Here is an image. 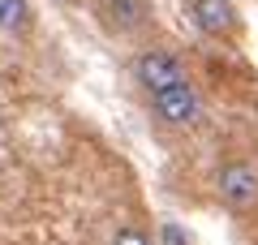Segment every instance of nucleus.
Masks as SVG:
<instances>
[{
  "label": "nucleus",
  "instance_id": "1",
  "mask_svg": "<svg viewBox=\"0 0 258 245\" xmlns=\"http://www.w3.org/2000/svg\"><path fill=\"white\" fill-rule=\"evenodd\" d=\"M147 116L164 134H194L207 120V95L194 78H185L176 86H164V91L147 95Z\"/></svg>",
  "mask_w": 258,
  "mask_h": 245
},
{
  "label": "nucleus",
  "instance_id": "2",
  "mask_svg": "<svg viewBox=\"0 0 258 245\" xmlns=\"http://www.w3.org/2000/svg\"><path fill=\"white\" fill-rule=\"evenodd\" d=\"M185 78H194L189 60H185V52L172 47V43L147 39V43H138L134 56H129V82H134L142 95H155V91L176 86V82H185Z\"/></svg>",
  "mask_w": 258,
  "mask_h": 245
},
{
  "label": "nucleus",
  "instance_id": "3",
  "mask_svg": "<svg viewBox=\"0 0 258 245\" xmlns=\"http://www.w3.org/2000/svg\"><path fill=\"white\" fill-rule=\"evenodd\" d=\"M91 18L112 43H147L159 26L151 0H91Z\"/></svg>",
  "mask_w": 258,
  "mask_h": 245
},
{
  "label": "nucleus",
  "instance_id": "4",
  "mask_svg": "<svg viewBox=\"0 0 258 245\" xmlns=\"http://www.w3.org/2000/svg\"><path fill=\"white\" fill-rule=\"evenodd\" d=\"M215 198L232 215L258 211V168L249 159H241V155L220 159V168H215Z\"/></svg>",
  "mask_w": 258,
  "mask_h": 245
},
{
  "label": "nucleus",
  "instance_id": "5",
  "mask_svg": "<svg viewBox=\"0 0 258 245\" xmlns=\"http://www.w3.org/2000/svg\"><path fill=\"white\" fill-rule=\"evenodd\" d=\"M194 30L211 43H237L245 35V13L237 9V0H185Z\"/></svg>",
  "mask_w": 258,
  "mask_h": 245
},
{
  "label": "nucleus",
  "instance_id": "6",
  "mask_svg": "<svg viewBox=\"0 0 258 245\" xmlns=\"http://www.w3.org/2000/svg\"><path fill=\"white\" fill-rule=\"evenodd\" d=\"M39 26L35 0H0V35L13 39V43H26Z\"/></svg>",
  "mask_w": 258,
  "mask_h": 245
},
{
  "label": "nucleus",
  "instance_id": "7",
  "mask_svg": "<svg viewBox=\"0 0 258 245\" xmlns=\"http://www.w3.org/2000/svg\"><path fill=\"white\" fill-rule=\"evenodd\" d=\"M108 245H155V241H151V232H147V228L125 224V228H116V232L108 236Z\"/></svg>",
  "mask_w": 258,
  "mask_h": 245
},
{
  "label": "nucleus",
  "instance_id": "8",
  "mask_svg": "<svg viewBox=\"0 0 258 245\" xmlns=\"http://www.w3.org/2000/svg\"><path fill=\"white\" fill-rule=\"evenodd\" d=\"M155 245H194V236L185 232L176 219H164V224H159V241H155Z\"/></svg>",
  "mask_w": 258,
  "mask_h": 245
}]
</instances>
